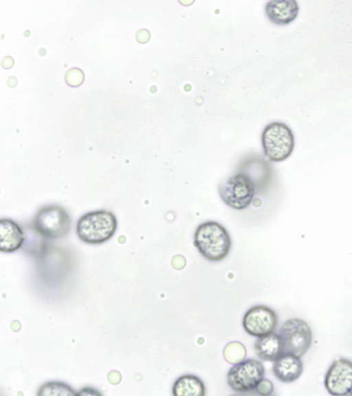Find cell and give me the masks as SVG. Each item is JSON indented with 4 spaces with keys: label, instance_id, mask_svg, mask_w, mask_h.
Wrapping results in <instances>:
<instances>
[{
    "label": "cell",
    "instance_id": "1",
    "mask_svg": "<svg viewBox=\"0 0 352 396\" xmlns=\"http://www.w3.org/2000/svg\"><path fill=\"white\" fill-rule=\"evenodd\" d=\"M193 245L204 258L218 262L228 255L232 241L228 232L222 225L208 221L196 228Z\"/></svg>",
    "mask_w": 352,
    "mask_h": 396
},
{
    "label": "cell",
    "instance_id": "2",
    "mask_svg": "<svg viewBox=\"0 0 352 396\" xmlns=\"http://www.w3.org/2000/svg\"><path fill=\"white\" fill-rule=\"evenodd\" d=\"M118 222L110 211L100 210L83 214L77 221L76 230L78 238L88 244H100L116 233Z\"/></svg>",
    "mask_w": 352,
    "mask_h": 396
},
{
    "label": "cell",
    "instance_id": "3",
    "mask_svg": "<svg viewBox=\"0 0 352 396\" xmlns=\"http://www.w3.org/2000/svg\"><path fill=\"white\" fill-rule=\"evenodd\" d=\"M261 144L265 155L272 162H279L292 155L295 145L294 136L286 124L272 122L264 128Z\"/></svg>",
    "mask_w": 352,
    "mask_h": 396
},
{
    "label": "cell",
    "instance_id": "4",
    "mask_svg": "<svg viewBox=\"0 0 352 396\" xmlns=\"http://www.w3.org/2000/svg\"><path fill=\"white\" fill-rule=\"evenodd\" d=\"M72 226L67 211L58 205H47L40 208L34 221V229L43 237L57 239L65 236Z\"/></svg>",
    "mask_w": 352,
    "mask_h": 396
},
{
    "label": "cell",
    "instance_id": "5",
    "mask_svg": "<svg viewBox=\"0 0 352 396\" xmlns=\"http://www.w3.org/2000/svg\"><path fill=\"white\" fill-rule=\"evenodd\" d=\"M218 191L224 204L232 209L242 210L252 203L255 194V187L249 176L238 173L223 182Z\"/></svg>",
    "mask_w": 352,
    "mask_h": 396
},
{
    "label": "cell",
    "instance_id": "6",
    "mask_svg": "<svg viewBox=\"0 0 352 396\" xmlns=\"http://www.w3.org/2000/svg\"><path fill=\"white\" fill-rule=\"evenodd\" d=\"M264 375L265 367L261 362L248 358L237 362L229 369L227 382L235 392L248 393L254 390Z\"/></svg>",
    "mask_w": 352,
    "mask_h": 396
},
{
    "label": "cell",
    "instance_id": "7",
    "mask_svg": "<svg viewBox=\"0 0 352 396\" xmlns=\"http://www.w3.org/2000/svg\"><path fill=\"white\" fill-rule=\"evenodd\" d=\"M284 343V353L298 357L302 356L312 343V331L309 324L300 318H290L285 321L279 330Z\"/></svg>",
    "mask_w": 352,
    "mask_h": 396
},
{
    "label": "cell",
    "instance_id": "8",
    "mask_svg": "<svg viewBox=\"0 0 352 396\" xmlns=\"http://www.w3.org/2000/svg\"><path fill=\"white\" fill-rule=\"evenodd\" d=\"M278 324V316L270 307L258 305L250 308L243 318L245 331L254 337L273 333Z\"/></svg>",
    "mask_w": 352,
    "mask_h": 396
},
{
    "label": "cell",
    "instance_id": "9",
    "mask_svg": "<svg viewBox=\"0 0 352 396\" xmlns=\"http://www.w3.org/2000/svg\"><path fill=\"white\" fill-rule=\"evenodd\" d=\"M324 386L332 395H346L352 392V361L346 358L334 360L324 377Z\"/></svg>",
    "mask_w": 352,
    "mask_h": 396
},
{
    "label": "cell",
    "instance_id": "10",
    "mask_svg": "<svg viewBox=\"0 0 352 396\" xmlns=\"http://www.w3.org/2000/svg\"><path fill=\"white\" fill-rule=\"evenodd\" d=\"M298 11L299 6L295 0H270L265 6L267 17L278 25H285L294 21Z\"/></svg>",
    "mask_w": 352,
    "mask_h": 396
},
{
    "label": "cell",
    "instance_id": "11",
    "mask_svg": "<svg viewBox=\"0 0 352 396\" xmlns=\"http://www.w3.org/2000/svg\"><path fill=\"white\" fill-rule=\"evenodd\" d=\"M297 355L284 353L272 366L274 376L280 382L291 383L298 380L303 371V363Z\"/></svg>",
    "mask_w": 352,
    "mask_h": 396
},
{
    "label": "cell",
    "instance_id": "12",
    "mask_svg": "<svg viewBox=\"0 0 352 396\" xmlns=\"http://www.w3.org/2000/svg\"><path fill=\"white\" fill-rule=\"evenodd\" d=\"M25 232L18 223L10 219L0 221V250L11 253L23 246Z\"/></svg>",
    "mask_w": 352,
    "mask_h": 396
},
{
    "label": "cell",
    "instance_id": "13",
    "mask_svg": "<svg viewBox=\"0 0 352 396\" xmlns=\"http://www.w3.org/2000/svg\"><path fill=\"white\" fill-rule=\"evenodd\" d=\"M256 355L263 361L272 362L284 353V343L280 336L272 333L258 337L254 344Z\"/></svg>",
    "mask_w": 352,
    "mask_h": 396
},
{
    "label": "cell",
    "instance_id": "14",
    "mask_svg": "<svg viewBox=\"0 0 352 396\" xmlns=\"http://www.w3.org/2000/svg\"><path fill=\"white\" fill-rule=\"evenodd\" d=\"M172 393L175 396H204L206 387L199 377L192 374H185L175 381Z\"/></svg>",
    "mask_w": 352,
    "mask_h": 396
},
{
    "label": "cell",
    "instance_id": "15",
    "mask_svg": "<svg viewBox=\"0 0 352 396\" xmlns=\"http://www.w3.org/2000/svg\"><path fill=\"white\" fill-rule=\"evenodd\" d=\"M38 396L77 395V393L68 384L57 381L48 382L38 389Z\"/></svg>",
    "mask_w": 352,
    "mask_h": 396
},
{
    "label": "cell",
    "instance_id": "16",
    "mask_svg": "<svg viewBox=\"0 0 352 396\" xmlns=\"http://www.w3.org/2000/svg\"><path fill=\"white\" fill-rule=\"evenodd\" d=\"M84 79L82 72L78 68L70 69L66 74L65 80L67 82L73 87L80 85Z\"/></svg>",
    "mask_w": 352,
    "mask_h": 396
},
{
    "label": "cell",
    "instance_id": "17",
    "mask_svg": "<svg viewBox=\"0 0 352 396\" xmlns=\"http://www.w3.org/2000/svg\"><path fill=\"white\" fill-rule=\"evenodd\" d=\"M255 392L261 396H267L274 391V384L268 379H263L254 389Z\"/></svg>",
    "mask_w": 352,
    "mask_h": 396
},
{
    "label": "cell",
    "instance_id": "18",
    "mask_svg": "<svg viewBox=\"0 0 352 396\" xmlns=\"http://www.w3.org/2000/svg\"><path fill=\"white\" fill-rule=\"evenodd\" d=\"M77 395H102L96 389L91 387H85L77 393Z\"/></svg>",
    "mask_w": 352,
    "mask_h": 396
},
{
    "label": "cell",
    "instance_id": "19",
    "mask_svg": "<svg viewBox=\"0 0 352 396\" xmlns=\"http://www.w3.org/2000/svg\"><path fill=\"white\" fill-rule=\"evenodd\" d=\"M13 65V59L10 56H6L2 60V65L6 68H10Z\"/></svg>",
    "mask_w": 352,
    "mask_h": 396
},
{
    "label": "cell",
    "instance_id": "20",
    "mask_svg": "<svg viewBox=\"0 0 352 396\" xmlns=\"http://www.w3.org/2000/svg\"><path fill=\"white\" fill-rule=\"evenodd\" d=\"M142 30H140L137 34V39L140 42H145L147 40V38L145 37L144 34H146L148 32L147 31H144V34H142Z\"/></svg>",
    "mask_w": 352,
    "mask_h": 396
},
{
    "label": "cell",
    "instance_id": "21",
    "mask_svg": "<svg viewBox=\"0 0 352 396\" xmlns=\"http://www.w3.org/2000/svg\"><path fill=\"white\" fill-rule=\"evenodd\" d=\"M17 83V80L14 77H10L8 80V84L10 87H14Z\"/></svg>",
    "mask_w": 352,
    "mask_h": 396
}]
</instances>
